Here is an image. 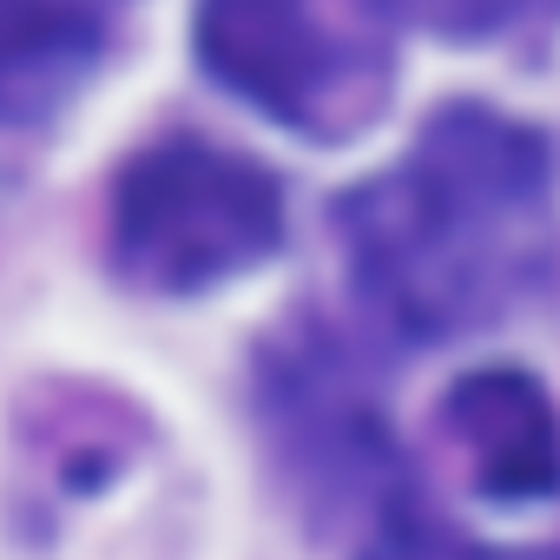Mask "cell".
Returning a JSON list of instances; mask_svg holds the SVG:
<instances>
[{
    "label": "cell",
    "mask_w": 560,
    "mask_h": 560,
    "mask_svg": "<svg viewBox=\"0 0 560 560\" xmlns=\"http://www.w3.org/2000/svg\"><path fill=\"white\" fill-rule=\"evenodd\" d=\"M205 67L257 113L337 139L383 100V54L324 0H198Z\"/></svg>",
    "instance_id": "3"
},
{
    "label": "cell",
    "mask_w": 560,
    "mask_h": 560,
    "mask_svg": "<svg viewBox=\"0 0 560 560\" xmlns=\"http://www.w3.org/2000/svg\"><path fill=\"white\" fill-rule=\"evenodd\" d=\"M448 429L494 501L560 494V416L521 370H475L448 389Z\"/></svg>",
    "instance_id": "4"
},
{
    "label": "cell",
    "mask_w": 560,
    "mask_h": 560,
    "mask_svg": "<svg viewBox=\"0 0 560 560\" xmlns=\"http://www.w3.org/2000/svg\"><path fill=\"white\" fill-rule=\"evenodd\" d=\"M100 54V27L73 0H0V126L60 113Z\"/></svg>",
    "instance_id": "5"
},
{
    "label": "cell",
    "mask_w": 560,
    "mask_h": 560,
    "mask_svg": "<svg viewBox=\"0 0 560 560\" xmlns=\"http://www.w3.org/2000/svg\"><path fill=\"white\" fill-rule=\"evenodd\" d=\"M370 560H560V553H488V547H468L455 540L448 527H429V521H396Z\"/></svg>",
    "instance_id": "7"
},
{
    "label": "cell",
    "mask_w": 560,
    "mask_h": 560,
    "mask_svg": "<svg viewBox=\"0 0 560 560\" xmlns=\"http://www.w3.org/2000/svg\"><path fill=\"white\" fill-rule=\"evenodd\" d=\"M284 237V205L264 165L205 139L145 145L113 191V250L145 291H205L264 264Z\"/></svg>",
    "instance_id": "2"
},
{
    "label": "cell",
    "mask_w": 560,
    "mask_h": 560,
    "mask_svg": "<svg viewBox=\"0 0 560 560\" xmlns=\"http://www.w3.org/2000/svg\"><path fill=\"white\" fill-rule=\"evenodd\" d=\"M363 298L402 337H455L521 304L553 237L547 152L527 126L448 106L343 205Z\"/></svg>",
    "instance_id": "1"
},
{
    "label": "cell",
    "mask_w": 560,
    "mask_h": 560,
    "mask_svg": "<svg viewBox=\"0 0 560 560\" xmlns=\"http://www.w3.org/2000/svg\"><path fill=\"white\" fill-rule=\"evenodd\" d=\"M389 8L429 34H448V40H488V34H508V27H527L540 14H553L560 0H389Z\"/></svg>",
    "instance_id": "6"
}]
</instances>
